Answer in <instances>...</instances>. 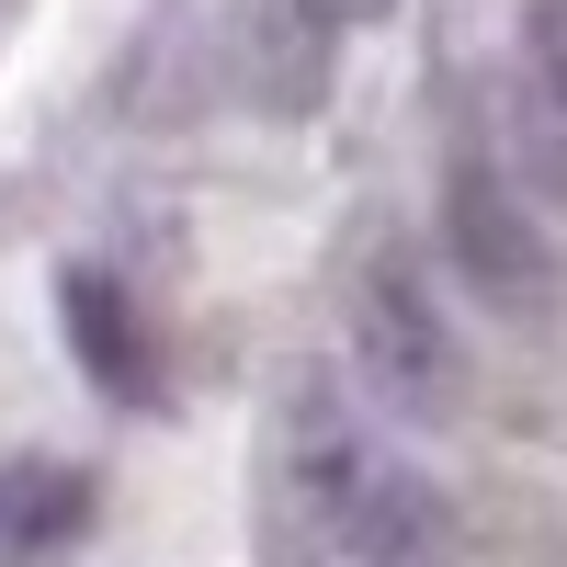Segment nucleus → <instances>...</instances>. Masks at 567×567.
Listing matches in <instances>:
<instances>
[{"instance_id": "6", "label": "nucleus", "mask_w": 567, "mask_h": 567, "mask_svg": "<svg viewBox=\"0 0 567 567\" xmlns=\"http://www.w3.org/2000/svg\"><path fill=\"white\" fill-rule=\"evenodd\" d=\"M91 534V477L80 465H0V567H45V556H69Z\"/></svg>"}, {"instance_id": "4", "label": "nucleus", "mask_w": 567, "mask_h": 567, "mask_svg": "<svg viewBox=\"0 0 567 567\" xmlns=\"http://www.w3.org/2000/svg\"><path fill=\"white\" fill-rule=\"evenodd\" d=\"M329 545L363 556V567H443V556H454V499L420 477V465L374 454V477L352 488V511H341V534H329Z\"/></svg>"}, {"instance_id": "7", "label": "nucleus", "mask_w": 567, "mask_h": 567, "mask_svg": "<svg viewBox=\"0 0 567 567\" xmlns=\"http://www.w3.org/2000/svg\"><path fill=\"white\" fill-rule=\"evenodd\" d=\"M318 58H329V23L307 12V0H261V12H250V91L272 114L318 103Z\"/></svg>"}, {"instance_id": "9", "label": "nucleus", "mask_w": 567, "mask_h": 567, "mask_svg": "<svg viewBox=\"0 0 567 567\" xmlns=\"http://www.w3.org/2000/svg\"><path fill=\"white\" fill-rule=\"evenodd\" d=\"M0 23H12V0H0Z\"/></svg>"}, {"instance_id": "1", "label": "nucleus", "mask_w": 567, "mask_h": 567, "mask_svg": "<svg viewBox=\"0 0 567 567\" xmlns=\"http://www.w3.org/2000/svg\"><path fill=\"white\" fill-rule=\"evenodd\" d=\"M341 329H352V374L374 386V409H398V420H454L465 409V341L432 307V272H420L398 239L363 250Z\"/></svg>"}, {"instance_id": "2", "label": "nucleus", "mask_w": 567, "mask_h": 567, "mask_svg": "<svg viewBox=\"0 0 567 567\" xmlns=\"http://www.w3.org/2000/svg\"><path fill=\"white\" fill-rule=\"evenodd\" d=\"M443 239H454L465 272H477L488 307H545V250H534L523 182H511L499 148H477V136H465L454 171H443Z\"/></svg>"}, {"instance_id": "3", "label": "nucleus", "mask_w": 567, "mask_h": 567, "mask_svg": "<svg viewBox=\"0 0 567 567\" xmlns=\"http://www.w3.org/2000/svg\"><path fill=\"white\" fill-rule=\"evenodd\" d=\"M511 182L567 205V0H534L511 45Z\"/></svg>"}, {"instance_id": "8", "label": "nucleus", "mask_w": 567, "mask_h": 567, "mask_svg": "<svg viewBox=\"0 0 567 567\" xmlns=\"http://www.w3.org/2000/svg\"><path fill=\"white\" fill-rule=\"evenodd\" d=\"M307 12H318L329 34H363V23H386V12H398V0H307Z\"/></svg>"}, {"instance_id": "5", "label": "nucleus", "mask_w": 567, "mask_h": 567, "mask_svg": "<svg viewBox=\"0 0 567 567\" xmlns=\"http://www.w3.org/2000/svg\"><path fill=\"white\" fill-rule=\"evenodd\" d=\"M58 318H69L80 374L114 409H148L159 398V341H148V318H136V296H125L114 272H58Z\"/></svg>"}]
</instances>
